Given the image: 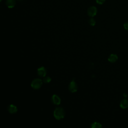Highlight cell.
Segmentation results:
<instances>
[{"mask_svg": "<svg viewBox=\"0 0 128 128\" xmlns=\"http://www.w3.org/2000/svg\"><path fill=\"white\" fill-rule=\"evenodd\" d=\"M124 27L125 30H128V22H125L124 24Z\"/></svg>", "mask_w": 128, "mask_h": 128, "instance_id": "15", "label": "cell"}, {"mask_svg": "<svg viewBox=\"0 0 128 128\" xmlns=\"http://www.w3.org/2000/svg\"><path fill=\"white\" fill-rule=\"evenodd\" d=\"M37 73L38 76L40 77L44 78L46 76V68L44 66H40L37 70Z\"/></svg>", "mask_w": 128, "mask_h": 128, "instance_id": "5", "label": "cell"}, {"mask_svg": "<svg viewBox=\"0 0 128 128\" xmlns=\"http://www.w3.org/2000/svg\"><path fill=\"white\" fill-rule=\"evenodd\" d=\"M43 81L40 78H36L34 79L31 82V86L34 90H38L41 88L42 84Z\"/></svg>", "mask_w": 128, "mask_h": 128, "instance_id": "2", "label": "cell"}, {"mask_svg": "<svg viewBox=\"0 0 128 128\" xmlns=\"http://www.w3.org/2000/svg\"><path fill=\"white\" fill-rule=\"evenodd\" d=\"M120 106L122 108H126L128 107V100L124 99L122 100L120 103Z\"/></svg>", "mask_w": 128, "mask_h": 128, "instance_id": "10", "label": "cell"}, {"mask_svg": "<svg viewBox=\"0 0 128 128\" xmlns=\"http://www.w3.org/2000/svg\"><path fill=\"white\" fill-rule=\"evenodd\" d=\"M18 0V1H22V0Z\"/></svg>", "mask_w": 128, "mask_h": 128, "instance_id": "16", "label": "cell"}, {"mask_svg": "<svg viewBox=\"0 0 128 128\" xmlns=\"http://www.w3.org/2000/svg\"><path fill=\"white\" fill-rule=\"evenodd\" d=\"M92 128H102L101 124L98 122H94L92 124Z\"/></svg>", "mask_w": 128, "mask_h": 128, "instance_id": "11", "label": "cell"}, {"mask_svg": "<svg viewBox=\"0 0 128 128\" xmlns=\"http://www.w3.org/2000/svg\"><path fill=\"white\" fill-rule=\"evenodd\" d=\"M88 23H89V24L91 26H94L95 25V24H96V20H95L94 18H90L89 20Z\"/></svg>", "mask_w": 128, "mask_h": 128, "instance_id": "12", "label": "cell"}, {"mask_svg": "<svg viewBox=\"0 0 128 128\" xmlns=\"http://www.w3.org/2000/svg\"><path fill=\"white\" fill-rule=\"evenodd\" d=\"M8 112L10 113L13 114H15L17 112L18 108H17V107L15 105L11 104L8 106Z\"/></svg>", "mask_w": 128, "mask_h": 128, "instance_id": "7", "label": "cell"}, {"mask_svg": "<svg viewBox=\"0 0 128 128\" xmlns=\"http://www.w3.org/2000/svg\"><path fill=\"white\" fill-rule=\"evenodd\" d=\"M87 13H88V14L90 17L92 18L94 16L97 14V9L96 7H95L94 6H90L88 10Z\"/></svg>", "mask_w": 128, "mask_h": 128, "instance_id": "3", "label": "cell"}, {"mask_svg": "<svg viewBox=\"0 0 128 128\" xmlns=\"http://www.w3.org/2000/svg\"><path fill=\"white\" fill-rule=\"evenodd\" d=\"M68 90L72 92H74L77 91L78 86L74 80H72L68 85Z\"/></svg>", "mask_w": 128, "mask_h": 128, "instance_id": "4", "label": "cell"}, {"mask_svg": "<svg viewBox=\"0 0 128 128\" xmlns=\"http://www.w3.org/2000/svg\"><path fill=\"white\" fill-rule=\"evenodd\" d=\"M54 116L58 120H60L64 118L65 116V111L62 107H58L54 111Z\"/></svg>", "mask_w": 128, "mask_h": 128, "instance_id": "1", "label": "cell"}, {"mask_svg": "<svg viewBox=\"0 0 128 128\" xmlns=\"http://www.w3.org/2000/svg\"><path fill=\"white\" fill-rule=\"evenodd\" d=\"M106 0H96V2L97 4H102L105 2Z\"/></svg>", "mask_w": 128, "mask_h": 128, "instance_id": "14", "label": "cell"}, {"mask_svg": "<svg viewBox=\"0 0 128 128\" xmlns=\"http://www.w3.org/2000/svg\"><path fill=\"white\" fill-rule=\"evenodd\" d=\"M6 5L9 8H12L14 7L16 4V0H6Z\"/></svg>", "mask_w": 128, "mask_h": 128, "instance_id": "8", "label": "cell"}, {"mask_svg": "<svg viewBox=\"0 0 128 128\" xmlns=\"http://www.w3.org/2000/svg\"><path fill=\"white\" fill-rule=\"evenodd\" d=\"M52 103L56 105H59L61 102V100L60 96L56 94L52 95Z\"/></svg>", "mask_w": 128, "mask_h": 128, "instance_id": "6", "label": "cell"}, {"mask_svg": "<svg viewBox=\"0 0 128 128\" xmlns=\"http://www.w3.org/2000/svg\"><path fill=\"white\" fill-rule=\"evenodd\" d=\"M2 0H0V2Z\"/></svg>", "mask_w": 128, "mask_h": 128, "instance_id": "17", "label": "cell"}, {"mask_svg": "<svg viewBox=\"0 0 128 128\" xmlns=\"http://www.w3.org/2000/svg\"><path fill=\"white\" fill-rule=\"evenodd\" d=\"M42 81L44 83H49L51 81V78L49 76H44V79H43Z\"/></svg>", "mask_w": 128, "mask_h": 128, "instance_id": "13", "label": "cell"}, {"mask_svg": "<svg viewBox=\"0 0 128 128\" xmlns=\"http://www.w3.org/2000/svg\"><path fill=\"white\" fill-rule=\"evenodd\" d=\"M117 60H118V56L114 54H111L108 58V61L111 62H116Z\"/></svg>", "mask_w": 128, "mask_h": 128, "instance_id": "9", "label": "cell"}]
</instances>
